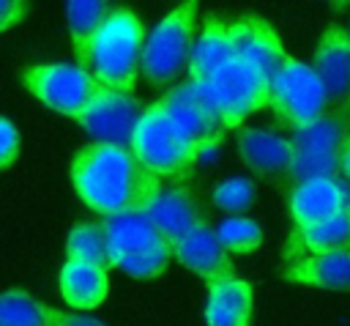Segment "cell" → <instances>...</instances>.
I'll return each instance as SVG.
<instances>
[{
  "instance_id": "6da1fadb",
  "label": "cell",
  "mask_w": 350,
  "mask_h": 326,
  "mask_svg": "<svg viewBox=\"0 0 350 326\" xmlns=\"http://www.w3.org/2000/svg\"><path fill=\"white\" fill-rule=\"evenodd\" d=\"M71 184L82 203L96 214H104V219L148 211L161 195V178L148 170L131 148L101 142H90L77 151L71 162Z\"/></svg>"
},
{
  "instance_id": "7a4b0ae2",
  "label": "cell",
  "mask_w": 350,
  "mask_h": 326,
  "mask_svg": "<svg viewBox=\"0 0 350 326\" xmlns=\"http://www.w3.org/2000/svg\"><path fill=\"white\" fill-rule=\"evenodd\" d=\"M145 27L139 16L123 5H115L96 33L90 52V74L112 90L134 93L137 71L142 68L145 52Z\"/></svg>"
},
{
  "instance_id": "3957f363",
  "label": "cell",
  "mask_w": 350,
  "mask_h": 326,
  "mask_svg": "<svg viewBox=\"0 0 350 326\" xmlns=\"http://www.w3.org/2000/svg\"><path fill=\"white\" fill-rule=\"evenodd\" d=\"M104 230L109 244V263L134 279L159 277L175 255L172 244L159 233L145 211L109 216L104 219Z\"/></svg>"
},
{
  "instance_id": "277c9868",
  "label": "cell",
  "mask_w": 350,
  "mask_h": 326,
  "mask_svg": "<svg viewBox=\"0 0 350 326\" xmlns=\"http://www.w3.org/2000/svg\"><path fill=\"white\" fill-rule=\"evenodd\" d=\"M131 153L148 167L153 170L159 178H170V181H186L194 170V164L208 153L205 148L194 145L170 118L167 112L159 107V101H153L137 131L131 140Z\"/></svg>"
},
{
  "instance_id": "5b68a950",
  "label": "cell",
  "mask_w": 350,
  "mask_h": 326,
  "mask_svg": "<svg viewBox=\"0 0 350 326\" xmlns=\"http://www.w3.org/2000/svg\"><path fill=\"white\" fill-rule=\"evenodd\" d=\"M194 14H197V3L186 0V3L175 5L148 33L145 52H142V74L148 77L150 88H164V85L175 82L183 74V68H189L191 52L197 44Z\"/></svg>"
},
{
  "instance_id": "8992f818",
  "label": "cell",
  "mask_w": 350,
  "mask_h": 326,
  "mask_svg": "<svg viewBox=\"0 0 350 326\" xmlns=\"http://www.w3.org/2000/svg\"><path fill=\"white\" fill-rule=\"evenodd\" d=\"M328 107V93L317 77V71L295 58H284L282 68L271 79V110L273 115L298 129L312 126L325 115Z\"/></svg>"
},
{
  "instance_id": "52a82bcc",
  "label": "cell",
  "mask_w": 350,
  "mask_h": 326,
  "mask_svg": "<svg viewBox=\"0 0 350 326\" xmlns=\"http://www.w3.org/2000/svg\"><path fill=\"white\" fill-rule=\"evenodd\" d=\"M19 79L49 110L63 112L74 121L90 104V99L104 88L90 71L71 63H36L22 68Z\"/></svg>"
},
{
  "instance_id": "ba28073f",
  "label": "cell",
  "mask_w": 350,
  "mask_h": 326,
  "mask_svg": "<svg viewBox=\"0 0 350 326\" xmlns=\"http://www.w3.org/2000/svg\"><path fill=\"white\" fill-rule=\"evenodd\" d=\"M205 88L221 112L224 129H243L241 123L252 112L271 107V79L241 60L221 66L205 82Z\"/></svg>"
},
{
  "instance_id": "9c48e42d",
  "label": "cell",
  "mask_w": 350,
  "mask_h": 326,
  "mask_svg": "<svg viewBox=\"0 0 350 326\" xmlns=\"http://www.w3.org/2000/svg\"><path fill=\"white\" fill-rule=\"evenodd\" d=\"M159 107L194 145H200L205 151L216 148L227 131L221 112H219L213 96L208 93L205 82L189 79V82L172 88L170 93H164L159 99Z\"/></svg>"
},
{
  "instance_id": "30bf717a",
  "label": "cell",
  "mask_w": 350,
  "mask_h": 326,
  "mask_svg": "<svg viewBox=\"0 0 350 326\" xmlns=\"http://www.w3.org/2000/svg\"><path fill=\"white\" fill-rule=\"evenodd\" d=\"M148 107H142L134 93H120L112 88H101L90 104L77 115V123L101 145L131 148L134 131Z\"/></svg>"
},
{
  "instance_id": "8fae6325",
  "label": "cell",
  "mask_w": 350,
  "mask_h": 326,
  "mask_svg": "<svg viewBox=\"0 0 350 326\" xmlns=\"http://www.w3.org/2000/svg\"><path fill=\"white\" fill-rule=\"evenodd\" d=\"M230 33L235 44V60L252 66L265 79H273L287 58L276 30L265 19L249 14V16H241L238 22H230Z\"/></svg>"
},
{
  "instance_id": "7c38bea8",
  "label": "cell",
  "mask_w": 350,
  "mask_h": 326,
  "mask_svg": "<svg viewBox=\"0 0 350 326\" xmlns=\"http://www.w3.org/2000/svg\"><path fill=\"white\" fill-rule=\"evenodd\" d=\"M312 68L317 71L328 104L334 110L350 104V30L339 25H328L317 49H314V63Z\"/></svg>"
},
{
  "instance_id": "4fadbf2b",
  "label": "cell",
  "mask_w": 350,
  "mask_h": 326,
  "mask_svg": "<svg viewBox=\"0 0 350 326\" xmlns=\"http://www.w3.org/2000/svg\"><path fill=\"white\" fill-rule=\"evenodd\" d=\"M350 203V186L339 184L334 178L328 181H309L298 184L290 192V216L295 222V230H309L317 225H325L328 219L339 216Z\"/></svg>"
},
{
  "instance_id": "5bb4252c",
  "label": "cell",
  "mask_w": 350,
  "mask_h": 326,
  "mask_svg": "<svg viewBox=\"0 0 350 326\" xmlns=\"http://www.w3.org/2000/svg\"><path fill=\"white\" fill-rule=\"evenodd\" d=\"M238 156L265 181H287L293 167V142L265 129H238Z\"/></svg>"
},
{
  "instance_id": "9a60e30c",
  "label": "cell",
  "mask_w": 350,
  "mask_h": 326,
  "mask_svg": "<svg viewBox=\"0 0 350 326\" xmlns=\"http://www.w3.org/2000/svg\"><path fill=\"white\" fill-rule=\"evenodd\" d=\"M172 249H175V258L186 268L197 271L205 279V285H213V282L235 277L232 260L227 258V249L221 247L216 230L208 227V222L194 227L191 233H186L180 241H175Z\"/></svg>"
},
{
  "instance_id": "2e32d148",
  "label": "cell",
  "mask_w": 350,
  "mask_h": 326,
  "mask_svg": "<svg viewBox=\"0 0 350 326\" xmlns=\"http://www.w3.org/2000/svg\"><path fill=\"white\" fill-rule=\"evenodd\" d=\"M145 214L150 216V222L159 227V233L170 244L180 241L186 233H191L194 227L205 225V214H202L200 203L183 186L161 189V195L150 203V208Z\"/></svg>"
},
{
  "instance_id": "e0dca14e",
  "label": "cell",
  "mask_w": 350,
  "mask_h": 326,
  "mask_svg": "<svg viewBox=\"0 0 350 326\" xmlns=\"http://www.w3.org/2000/svg\"><path fill=\"white\" fill-rule=\"evenodd\" d=\"M282 277L290 282L325 288V290H345L350 293V249L347 252H328V255H309L295 258L282 268Z\"/></svg>"
},
{
  "instance_id": "ac0fdd59",
  "label": "cell",
  "mask_w": 350,
  "mask_h": 326,
  "mask_svg": "<svg viewBox=\"0 0 350 326\" xmlns=\"http://www.w3.org/2000/svg\"><path fill=\"white\" fill-rule=\"evenodd\" d=\"M232 60H235V44H232L230 22H219V19L208 16L202 22L200 38L191 52V63H189L191 82H208L221 66H227Z\"/></svg>"
},
{
  "instance_id": "d6986e66",
  "label": "cell",
  "mask_w": 350,
  "mask_h": 326,
  "mask_svg": "<svg viewBox=\"0 0 350 326\" xmlns=\"http://www.w3.org/2000/svg\"><path fill=\"white\" fill-rule=\"evenodd\" d=\"M252 318V285L241 277H230L208 285V326H249Z\"/></svg>"
},
{
  "instance_id": "ffe728a7",
  "label": "cell",
  "mask_w": 350,
  "mask_h": 326,
  "mask_svg": "<svg viewBox=\"0 0 350 326\" xmlns=\"http://www.w3.org/2000/svg\"><path fill=\"white\" fill-rule=\"evenodd\" d=\"M60 293L77 310L98 307L109 293L107 268H101L96 263H88V260L68 258L66 266L60 268Z\"/></svg>"
},
{
  "instance_id": "44dd1931",
  "label": "cell",
  "mask_w": 350,
  "mask_h": 326,
  "mask_svg": "<svg viewBox=\"0 0 350 326\" xmlns=\"http://www.w3.org/2000/svg\"><path fill=\"white\" fill-rule=\"evenodd\" d=\"M112 8L115 5H109L104 0H88V3L71 0V3H66V22H68V33H71L74 58H77V66H82L85 71H90V52H93L96 33L101 30V25Z\"/></svg>"
},
{
  "instance_id": "7402d4cb",
  "label": "cell",
  "mask_w": 350,
  "mask_h": 326,
  "mask_svg": "<svg viewBox=\"0 0 350 326\" xmlns=\"http://www.w3.org/2000/svg\"><path fill=\"white\" fill-rule=\"evenodd\" d=\"M350 140V104L325 112L320 121H314L306 129H298L293 134L295 151H312V153H342L345 142Z\"/></svg>"
},
{
  "instance_id": "603a6c76",
  "label": "cell",
  "mask_w": 350,
  "mask_h": 326,
  "mask_svg": "<svg viewBox=\"0 0 350 326\" xmlns=\"http://www.w3.org/2000/svg\"><path fill=\"white\" fill-rule=\"evenodd\" d=\"M306 249L312 255H328V252H347L350 249V203L339 216L328 219L325 225H317L309 230H293L287 255H298Z\"/></svg>"
},
{
  "instance_id": "cb8c5ba5",
  "label": "cell",
  "mask_w": 350,
  "mask_h": 326,
  "mask_svg": "<svg viewBox=\"0 0 350 326\" xmlns=\"http://www.w3.org/2000/svg\"><path fill=\"white\" fill-rule=\"evenodd\" d=\"M66 255L74 258V260H88V263H96L101 268H109V244H107V230L104 225H77L71 233H68V241H66Z\"/></svg>"
},
{
  "instance_id": "d4e9b609",
  "label": "cell",
  "mask_w": 350,
  "mask_h": 326,
  "mask_svg": "<svg viewBox=\"0 0 350 326\" xmlns=\"http://www.w3.org/2000/svg\"><path fill=\"white\" fill-rule=\"evenodd\" d=\"M342 173V153H312V151H295L293 148V167L287 181L309 184V181H328Z\"/></svg>"
},
{
  "instance_id": "484cf974",
  "label": "cell",
  "mask_w": 350,
  "mask_h": 326,
  "mask_svg": "<svg viewBox=\"0 0 350 326\" xmlns=\"http://www.w3.org/2000/svg\"><path fill=\"white\" fill-rule=\"evenodd\" d=\"M0 326H49L44 304L22 290H5L0 299Z\"/></svg>"
},
{
  "instance_id": "4316f807",
  "label": "cell",
  "mask_w": 350,
  "mask_h": 326,
  "mask_svg": "<svg viewBox=\"0 0 350 326\" xmlns=\"http://www.w3.org/2000/svg\"><path fill=\"white\" fill-rule=\"evenodd\" d=\"M221 247L227 252H254L262 244V230L249 216H230L216 230Z\"/></svg>"
},
{
  "instance_id": "83f0119b",
  "label": "cell",
  "mask_w": 350,
  "mask_h": 326,
  "mask_svg": "<svg viewBox=\"0 0 350 326\" xmlns=\"http://www.w3.org/2000/svg\"><path fill=\"white\" fill-rule=\"evenodd\" d=\"M213 203L227 214H241L254 203V184L249 178H227L213 189Z\"/></svg>"
},
{
  "instance_id": "f1b7e54d",
  "label": "cell",
  "mask_w": 350,
  "mask_h": 326,
  "mask_svg": "<svg viewBox=\"0 0 350 326\" xmlns=\"http://www.w3.org/2000/svg\"><path fill=\"white\" fill-rule=\"evenodd\" d=\"M16 151H19V131L8 118H3L0 121V164L8 167L16 156Z\"/></svg>"
},
{
  "instance_id": "f546056e",
  "label": "cell",
  "mask_w": 350,
  "mask_h": 326,
  "mask_svg": "<svg viewBox=\"0 0 350 326\" xmlns=\"http://www.w3.org/2000/svg\"><path fill=\"white\" fill-rule=\"evenodd\" d=\"M44 315H46V323L49 326H104L101 321L96 318H85V315H66L60 310H52V307H44Z\"/></svg>"
},
{
  "instance_id": "4dcf8cb0",
  "label": "cell",
  "mask_w": 350,
  "mask_h": 326,
  "mask_svg": "<svg viewBox=\"0 0 350 326\" xmlns=\"http://www.w3.org/2000/svg\"><path fill=\"white\" fill-rule=\"evenodd\" d=\"M25 14H27V3L3 0L0 3V30H8L11 25H16L19 19H25Z\"/></svg>"
},
{
  "instance_id": "1f68e13d",
  "label": "cell",
  "mask_w": 350,
  "mask_h": 326,
  "mask_svg": "<svg viewBox=\"0 0 350 326\" xmlns=\"http://www.w3.org/2000/svg\"><path fill=\"white\" fill-rule=\"evenodd\" d=\"M342 175L350 181V140H347L345 148H342Z\"/></svg>"
}]
</instances>
